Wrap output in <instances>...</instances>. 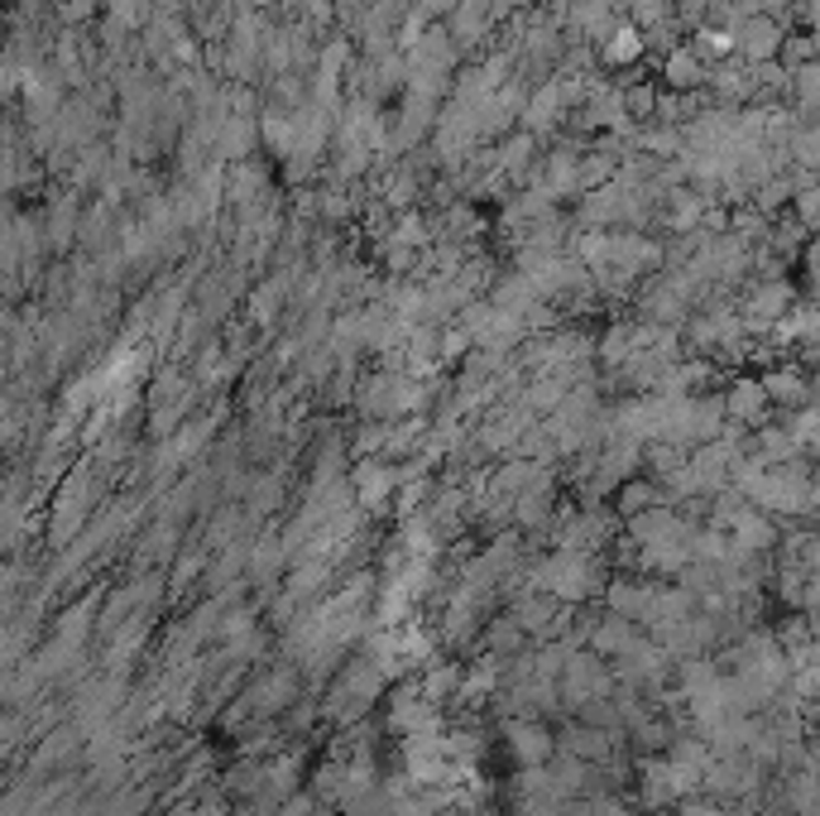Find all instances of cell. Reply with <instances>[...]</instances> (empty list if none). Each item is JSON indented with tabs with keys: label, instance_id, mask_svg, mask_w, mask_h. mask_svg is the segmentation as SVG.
I'll list each match as a JSON object with an SVG mask.
<instances>
[{
	"label": "cell",
	"instance_id": "obj_1",
	"mask_svg": "<svg viewBox=\"0 0 820 816\" xmlns=\"http://www.w3.org/2000/svg\"><path fill=\"white\" fill-rule=\"evenodd\" d=\"M562 687L557 696L566 706H586V702H600V696H610L614 692V668L605 663L600 653H586V649H572L566 653V663H562Z\"/></svg>",
	"mask_w": 820,
	"mask_h": 816
},
{
	"label": "cell",
	"instance_id": "obj_2",
	"mask_svg": "<svg viewBox=\"0 0 820 816\" xmlns=\"http://www.w3.org/2000/svg\"><path fill=\"white\" fill-rule=\"evenodd\" d=\"M505 745L513 749L519 769H542V763L557 754V740H552V730H547V726H538V716L505 720Z\"/></svg>",
	"mask_w": 820,
	"mask_h": 816
},
{
	"label": "cell",
	"instance_id": "obj_3",
	"mask_svg": "<svg viewBox=\"0 0 820 816\" xmlns=\"http://www.w3.org/2000/svg\"><path fill=\"white\" fill-rule=\"evenodd\" d=\"M720 404H724V423H739L744 432H758V428L773 423V404H768V394H763L758 379H739Z\"/></svg>",
	"mask_w": 820,
	"mask_h": 816
},
{
	"label": "cell",
	"instance_id": "obj_4",
	"mask_svg": "<svg viewBox=\"0 0 820 816\" xmlns=\"http://www.w3.org/2000/svg\"><path fill=\"white\" fill-rule=\"evenodd\" d=\"M783 24L753 15V20H739L734 24V54H744V63H773L777 48H783Z\"/></svg>",
	"mask_w": 820,
	"mask_h": 816
},
{
	"label": "cell",
	"instance_id": "obj_5",
	"mask_svg": "<svg viewBox=\"0 0 820 816\" xmlns=\"http://www.w3.org/2000/svg\"><path fill=\"white\" fill-rule=\"evenodd\" d=\"M586 639H590V649H595V653H600V658H614V663L643 643L639 625H633V620H619V615H605V620H590Z\"/></svg>",
	"mask_w": 820,
	"mask_h": 816
},
{
	"label": "cell",
	"instance_id": "obj_6",
	"mask_svg": "<svg viewBox=\"0 0 820 816\" xmlns=\"http://www.w3.org/2000/svg\"><path fill=\"white\" fill-rule=\"evenodd\" d=\"M394 490H399V471H394L389 462L365 456V462L355 466V495H361V509H385Z\"/></svg>",
	"mask_w": 820,
	"mask_h": 816
},
{
	"label": "cell",
	"instance_id": "obj_7",
	"mask_svg": "<svg viewBox=\"0 0 820 816\" xmlns=\"http://www.w3.org/2000/svg\"><path fill=\"white\" fill-rule=\"evenodd\" d=\"M791 312V288L787 284H758L749 294L744 302V318L739 322H749V327H773L777 318H787Z\"/></svg>",
	"mask_w": 820,
	"mask_h": 816
},
{
	"label": "cell",
	"instance_id": "obj_8",
	"mask_svg": "<svg viewBox=\"0 0 820 816\" xmlns=\"http://www.w3.org/2000/svg\"><path fill=\"white\" fill-rule=\"evenodd\" d=\"M293 696H298L293 673H269V677H259L255 687H250V696L235 710H264V716H274V710H284Z\"/></svg>",
	"mask_w": 820,
	"mask_h": 816
},
{
	"label": "cell",
	"instance_id": "obj_9",
	"mask_svg": "<svg viewBox=\"0 0 820 816\" xmlns=\"http://www.w3.org/2000/svg\"><path fill=\"white\" fill-rule=\"evenodd\" d=\"M663 77H667V87L677 91V97H686V91L706 87V77H710V63H700V54H696V48H672V54L663 58Z\"/></svg>",
	"mask_w": 820,
	"mask_h": 816
},
{
	"label": "cell",
	"instance_id": "obj_10",
	"mask_svg": "<svg viewBox=\"0 0 820 816\" xmlns=\"http://www.w3.org/2000/svg\"><path fill=\"white\" fill-rule=\"evenodd\" d=\"M605 605H610V615H619V620H633L643 625L647 615V596H653V582H605Z\"/></svg>",
	"mask_w": 820,
	"mask_h": 816
},
{
	"label": "cell",
	"instance_id": "obj_11",
	"mask_svg": "<svg viewBox=\"0 0 820 816\" xmlns=\"http://www.w3.org/2000/svg\"><path fill=\"white\" fill-rule=\"evenodd\" d=\"M452 10H456V15H452V34H446V38H452V48H470V44H480V38L489 34V20H495V15H489L485 0H461V5H452Z\"/></svg>",
	"mask_w": 820,
	"mask_h": 816
},
{
	"label": "cell",
	"instance_id": "obj_12",
	"mask_svg": "<svg viewBox=\"0 0 820 816\" xmlns=\"http://www.w3.org/2000/svg\"><path fill=\"white\" fill-rule=\"evenodd\" d=\"M763 385V394H768V404L777 408H801V404H811V385H806V375H797V371H768L758 379Z\"/></svg>",
	"mask_w": 820,
	"mask_h": 816
},
{
	"label": "cell",
	"instance_id": "obj_13",
	"mask_svg": "<svg viewBox=\"0 0 820 816\" xmlns=\"http://www.w3.org/2000/svg\"><path fill=\"white\" fill-rule=\"evenodd\" d=\"M552 620H557V600H552V596H533V591H528L523 600H513V625H519L523 635H542V639H547Z\"/></svg>",
	"mask_w": 820,
	"mask_h": 816
},
{
	"label": "cell",
	"instance_id": "obj_14",
	"mask_svg": "<svg viewBox=\"0 0 820 816\" xmlns=\"http://www.w3.org/2000/svg\"><path fill=\"white\" fill-rule=\"evenodd\" d=\"M255 121H245V115H226L221 121V130H217V150L226 154V159H245L250 154V144H255Z\"/></svg>",
	"mask_w": 820,
	"mask_h": 816
},
{
	"label": "cell",
	"instance_id": "obj_15",
	"mask_svg": "<svg viewBox=\"0 0 820 816\" xmlns=\"http://www.w3.org/2000/svg\"><path fill=\"white\" fill-rule=\"evenodd\" d=\"M643 48H647L643 30H633L629 20H619L614 30H610V44H605V54H610V63H619V68H629L633 58H643Z\"/></svg>",
	"mask_w": 820,
	"mask_h": 816
},
{
	"label": "cell",
	"instance_id": "obj_16",
	"mask_svg": "<svg viewBox=\"0 0 820 816\" xmlns=\"http://www.w3.org/2000/svg\"><path fill=\"white\" fill-rule=\"evenodd\" d=\"M284 562H288L284 538H264V543L250 552V576H255V582H274V576L284 572Z\"/></svg>",
	"mask_w": 820,
	"mask_h": 816
},
{
	"label": "cell",
	"instance_id": "obj_17",
	"mask_svg": "<svg viewBox=\"0 0 820 816\" xmlns=\"http://www.w3.org/2000/svg\"><path fill=\"white\" fill-rule=\"evenodd\" d=\"M653 505H663V490H657L653 481H624L619 485V515H643V509H653Z\"/></svg>",
	"mask_w": 820,
	"mask_h": 816
},
{
	"label": "cell",
	"instance_id": "obj_18",
	"mask_svg": "<svg viewBox=\"0 0 820 816\" xmlns=\"http://www.w3.org/2000/svg\"><path fill=\"white\" fill-rule=\"evenodd\" d=\"M259 135L269 140V150H274V154H293V144H298L293 121H288V115H279V111L264 115V121H259Z\"/></svg>",
	"mask_w": 820,
	"mask_h": 816
},
{
	"label": "cell",
	"instance_id": "obj_19",
	"mask_svg": "<svg viewBox=\"0 0 820 816\" xmlns=\"http://www.w3.org/2000/svg\"><path fill=\"white\" fill-rule=\"evenodd\" d=\"M456 687H461V673H456V668H452V663H436V668H428V677H422L418 692L436 706V702H446V696H452Z\"/></svg>",
	"mask_w": 820,
	"mask_h": 816
},
{
	"label": "cell",
	"instance_id": "obj_20",
	"mask_svg": "<svg viewBox=\"0 0 820 816\" xmlns=\"http://www.w3.org/2000/svg\"><path fill=\"white\" fill-rule=\"evenodd\" d=\"M552 519V495H519L513 499V523L523 529H542Z\"/></svg>",
	"mask_w": 820,
	"mask_h": 816
},
{
	"label": "cell",
	"instance_id": "obj_21",
	"mask_svg": "<svg viewBox=\"0 0 820 816\" xmlns=\"http://www.w3.org/2000/svg\"><path fill=\"white\" fill-rule=\"evenodd\" d=\"M672 15V0H629V24L633 30H657V24H667Z\"/></svg>",
	"mask_w": 820,
	"mask_h": 816
},
{
	"label": "cell",
	"instance_id": "obj_22",
	"mask_svg": "<svg viewBox=\"0 0 820 816\" xmlns=\"http://www.w3.org/2000/svg\"><path fill=\"white\" fill-rule=\"evenodd\" d=\"M523 629L519 625H513V620H499L495 629H489V653H495V658H509V653H519L523 649Z\"/></svg>",
	"mask_w": 820,
	"mask_h": 816
},
{
	"label": "cell",
	"instance_id": "obj_23",
	"mask_svg": "<svg viewBox=\"0 0 820 816\" xmlns=\"http://www.w3.org/2000/svg\"><path fill=\"white\" fill-rule=\"evenodd\" d=\"M528 154H533V135H513L505 150H499V174H523Z\"/></svg>",
	"mask_w": 820,
	"mask_h": 816
},
{
	"label": "cell",
	"instance_id": "obj_24",
	"mask_svg": "<svg viewBox=\"0 0 820 816\" xmlns=\"http://www.w3.org/2000/svg\"><path fill=\"white\" fill-rule=\"evenodd\" d=\"M264 192V174H259V168H235V178H231V197H235V202H250V197H259Z\"/></svg>",
	"mask_w": 820,
	"mask_h": 816
},
{
	"label": "cell",
	"instance_id": "obj_25",
	"mask_svg": "<svg viewBox=\"0 0 820 816\" xmlns=\"http://www.w3.org/2000/svg\"><path fill=\"white\" fill-rule=\"evenodd\" d=\"M682 816H724V807H716V802H686Z\"/></svg>",
	"mask_w": 820,
	"mask_h": 816
},
{
	"label": "cell",
	"instance_id": "obj_26",
	"mask_svg": "<svg viewBox=\"0 0 820 816\" xmlns=\"http://www.w3.org/2000/svg\"><path fill=\"white\" fill-rule=\"evenodd\" d=\"M255 5H274V0H255Z\"/></svg>",
	"mask_w": 820,
	"mask_h": 816
}]
</instances>
